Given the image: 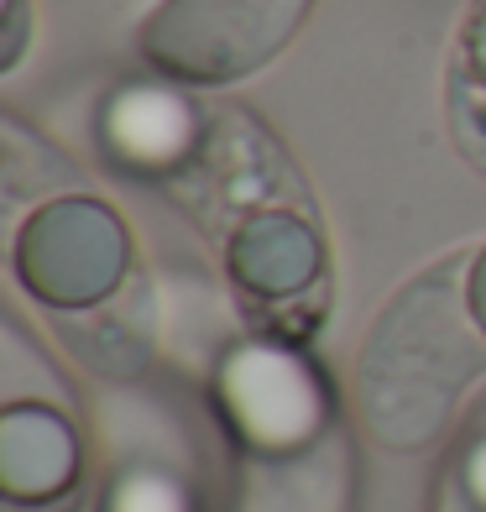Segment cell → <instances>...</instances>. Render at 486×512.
<instances>
[{"mask_svg": "<svg viewBox=\"0 0 486 512\" xmlns=\"http://www.w3.org/2000/svg\"><path fill=\"white\" fill-rule=\"evenodd\" d=\"M466 304H471L476 324L486 330V251L476 256V267H471V283H466Z\"/></svg>", "mask_w": 486, "mask_h": 512, "instance_id": "8fae6325", "label": "cell"}, {"mask_svg": "<svg viewBox=\"0 0 486 512\" xmlns=\"http://www.w3.org/2000/svg\"><path fill=\"white\" fill-rule=\"evenodd\" d=\"M319 241L304 220L293 215H257L241 225V236L230 241V272L246 293L267 298H293L304 293L314 277H319Z\"/></svg>", "mask_w": 486, "mask_h": 512, "instance_id": "5b68a950", "label": "cell"}, {"mask_svg": "<svg viewBox=\"0 0 486 512\" xmlns=\"http://www.w3.org/2000/svg\"><path fill=\"white\" fill-rule=\"evenodd\" d=\"M455 142L476 168L486 173V89L476 79H460L455 84Z\"/></svg>", "mask_w": 486, "mask_h": 512, "instance_id": "ba28073f", "label": "cell"}, {"mask_svg": "<svg viewBox=\"0 0 486 512\" xmlns=\"http://www.w3.org/2000/svg\"><path fill=\"white\" fill-rule=\"evenodd\" d=\"M466 79H476L486 89V16L471 27V48H466Z\"/></svg>", "mask_w": 486, "mask_h": 512, "instance_id": "30bf717a", "label": "cell"}, {"mask_svg": "<svg viewBox=\"0 0 486 512\" xmlns=\"http://www.w3.org/2000/svg\"><path fill=\"white\" fill-rule=\"evenodd\" d=\"M110 512H189V502H183L178 481H168L162 471H136V476H121Z\"/></svg>", "mask_w": 486, "mask_h": 512, "instance_id": "52a82bcc", "label": "cell"}, {"mask_svg": "<svg viewBox=\"0 0 486 512\" xmlns=\"http://www.w3.org/2000/svg\"><path fill=\"white\" fill-rule=\"evenodd\" d=\"M450 512H486V429L450 465Z\"/></svg>", "mask_w": 486, "mask_h": 512, "instance_id": "9c48e42d", "label": "cell"}, {"mask_svg": "<svg viewBox=\"0 0 486 512\" xmlns=\"http://www.w3.org/2000/svg\"><path fill=\"white\" fill-rule=\"evenodd\" d=\"M0 497L6 507H53L79 497V439L42 403H11L0 418Z\"/></svg>", "mask_w": 486, "mask_h": 512, "instance_id": "277c9868", "label": "cell"}, {"mask_svg": "<svg viewBox=\"0 0 486 512\" xmlns=\"http://www.w3.org/2000/svg\"><path fill=\"white\" fill-rule=\"evenodd\" d=\"M105 136L126 168L157 173L194 147V110L162 89H126L105 115Z\"/></svg>", "mask_w": 486, "mask_h": 512, "instance_id": "8992f818", "label": "cell"}, {"mask_svg": "<svg viewBox=\"0 0 486 512\" xmlns=\"http://www.w3.org/2000/svg\"><path fill=\"white\" fill-rule=\"evenodd\" d=\"M466 309L455 267H434L372 324L356 366V398L382 445L419 450L439 439L466 387L486 371V340Z\"/></svg>", "mask_w": 486, "mask_h": 512, "instance_id": "6da1fadb", "label": "cell"}, {"mask_svg": "<svg viewBox=\"0 0 486 512\" xmlns=\"http://www.w3.org/2000/svg\"><path fill=\"white\" fill-rule=\"evenodd\" d=\"M16 272L42 304L53 309H89L115 293L126 272V236L121 220L95 199H63L21 230Z\"/></svg>", "mask_w": 486, "mask_h": 512, "instance_id": "7a4b0ae2", "label": "cell"}, {"mask_svg": "<svg viewBox=\"0 0 486 512\" xmlns=\"http://www.w3.org/2000/svg\"><path fill=\"white\" fill-rule=\"evenodd\" d=\"M220 403L236 434L257 455L304 450L324 424V398L309 366L277 351V345H246L220 371Z\"/></svg>", "mask_w": 486, "mask_h": 512, "instance_id": "3957f363", "label": "cell"}]
</instances>
